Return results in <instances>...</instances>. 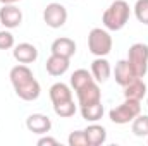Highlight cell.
<instances>
[{"label": "cell", "mask_w": 148, "mask_h": 146, "mask_svg": "<svg viewBox=\"0 0 148 146\" xmlns=\"http://www.w3.org/2000/svg\"><path fill=\"white\" fill-rule=\"evenodd\" d=\"M9 77H10V83L14 86L16 95L21 100H24V102L38 100V96L41 93V86L35 79L33 71L29 69V65H26V64L14 65L10 69V72H9Z\"/></svg>", "instance_id": "obj_1"}, {"label": "cell", "mask_w": 148, "mask_h": 146, "mask_svg": "<svg viewBox=\"0 0 148 146\" xmlns=\"http://www.w3.org/2000/svg\"><path fill=\"white\" fill-rule=\"evenodd\" d=\"M131 17V7L126 0H114L105 9L102 16V23L109 31H121Z\"/></svg>", "instance_id": "obj_2"}, {"label": "cell", "mask_w": 148, "mask_h": 146, "mask_svg": "<svg viewBox=\"0 0 148 146\" xmlns=\"http://www.w3.org/2000/svg\"><path fill=\"white\" fill-rule=\"evenodd\" d=\"M112 36L105 28H93L88 33V50L95 57H107L112 52Z\"/></svg>", "instance_id": "obj_3"}, {"label": "cell", "mask_w": 148, "mask_h": 146, "mask_svg": "<svg viewBox=\"0 0 148 146\" xmlns=\"http://www.w3.org/2000/svg\"><path fill=\"white\" fill-rule=\"evenodd\" d=\"M140 113H141V102L126 98L121 105H117L115 108L109 112V119L117 126H124V124L133 122V119L138 117Z\"/></svg>", "instance_id": "obj_4"}, {"label": "cell", "mask_w": 148, "mask_h": 146, "mask_svg": "<svg viewBox=\"0 0 148 146\" xmlns=\"http://www.w3.org/2000/svg\"><path fill=\"white\" fill-rule=\"evenodd\" d=\"M136 74V77H145L148 72V45L147 43H134L127 50V59H126Z\"/></svg>", "instance_id": "obj_5"}, {"label": "cell", "mask_w": 148, "mask_h": 146, "mask_svg": "<svg viewBox=\"0 0 148 146\" xmlns=\"http://www.w3.org/2000/svg\"><path fill=\"white\" fill-rule=\"evenodd\" d=\"M43 21L48 28L59 29L67 23V9L59 2H52L43 10Z\"/></svg>", "instance_id": "obj_6"}, {"label": "cell", "mask_w": 148, "mask_h": 146, "mask_svg": "<svg viewBox=\"0 0 148 146\" xmlns=\"http://www.w3.org/2000/svg\"><path fill=\"white\" fill-rule=\"evenodd\" d=\"M23 23V12L19 7H16V3H9V5H2L0 9V24L5 29H16L19 28Z\"/></svg>", "instance_id": "obj_7"}, {"label": "cell", "mask_w": 148, "mask_h": 146, "mask_svg": "<svg viewBox=\"0 0 148 146\" xmlns=\"http://www.w3.org/2000/svg\"><path fill=\"white\" fill-rule=\"evenodd\" d=\"M76 96H77V105L79 107H86V105H93V103L102 102V91H100V86H98L97 81H93L91 84L76 91Z\"/></svg>", "instance_id": "obj_8"}, {"label": "cell", "mask_w": 148, "mask_h": 146, "mask_svg": "<svg viewBox=\"0 0 148 146\" xmlns=\"http://www.w3.org/2000/svg\"><path fill=\"white\" fill-rule=\"evenodd\" d=\"M12 55H14V59H16L19 64H26V65H29V64L36 62V59H38V48L33 45V43L24 41V43L14 45Z\"/></svg>", "instance_id": "obj_9"}, {"label": "cell", "mask_w": 148, "mask_h": 146, "mask_svg": "<svg viewBox=\"0 0 148 146\" xmlns=\"http://www.w3.org/2000/svg\"><path fill=\"white\" fill-rule=\"evenodd\" d=\"M26 127H28L29 132L43 136V134H48V132H50V129H52V120H50V117L45 115V113H31V115L26 119Z\"/></svg>", "instance_id": "obj_10"}, {"label": "cell", "mask_w": 148, "mask_h": 146, "mask_svg": "<svg viewBox=\"0 0 148 146\" xmlns=\"http://www.w3.org/2000/svg\"><path fill=\"white\" fill-rule=\"evenodd\" d=\"M90 72L93 76V79L98 83V84H103L109 81V77L112 76V67L110 62L105 59V57H97L93 62H91V69Z\"/></svg>", "instance_id": "obj_11"}, {"label": "cell", "mask_w": 148, "mask_h": 146, "mask_svg": "<svg viewBox=\"0 0 148 146\" xmlns=\"http://www.w3.org/2000/svg\"><path fill=\"white\" fill-rule=\"evenodd\" d=\"M83 131H84L88 146H102L107 141V129L103 126H100L98 122H90L86 126V129H83Z\"/></svg>", "instance_id": "obj_12"}, {"label": "cell", "mask_w": 148, "mask_h": 146, "mask_svg": "<svg viewBox=\"0 0 148 146\" xmlns=\"http://www.w3.org/2000/svg\"><path fill=\"white\" fill-rule=\"evenodd\" d=\"M69 65H71V59H66V57H60V55H50L45 62V67H47V72L53 77H60L69 71Z\"/></svg>", "instance_id": "obj_13"}, {"label": "cell", "mask_w": 148, "mask_h": 146, "mask_svg": "<svg viewBox=\"0 0 148 146\" xmlns=\"http://www.w3.org/2000/svg\"><path fill=\"white\" fill-rule=\"evenodd\" d=\"M50 52L53 55H60V57L71 59L76 53V43H74L73 38L60 36V38H57V40H53V43L50 46Z\"/></svg>", "instance_id": "obj_14"}, {"label": "cell", "mask_w": 148, "mask_h": 146, "mask_svg": "<svg viewBox=\"0 0 148 146\" xmlns=\"http://www.w3.org/2000/svg\"><path fill=\"white\" fill-rule=\"evenodd\" d=\"M145 96H147V83L143 81V77H134L129 84L124 86V98L141 102Z\"/></svg>", "instance_id": "obj_15"}, {"label": "cell", "mask_w": 148, "mask_h": 146, "mask_svg": "<svg viewBox=\"0 0 148 146\" xmlns=\"http://www.w3.org/2000/svg\"><path fill=\"white\" fill-rule=\"evenodd\" d=\"M48 96L52 100V105L55 103H62L67 100H73V88L66 83H55L50 86L48 89Z\"/></svg>", "instance_id": "obj_16"}, {"label": "cell", "mask_w": 148, "mask_h": 146, "mask_svg": "<svg viewBox=\"0 0 148 146\" xmlns=\"http://www.w3.org/2000/svg\"><path fill=\"white\" fill-rule=\"evenodd\" d=\"M134 77H136V74L133 72V69H131V65H129L127 60H119V62L115 64V69H114V79H115V83H117L119 86L124 88V86L129 84Z\"/></svg>", "instance_id": "obj_17"}, {"label": "cell", "mask_w": 148, "mask_h": 146, "mask_svg": "<svg viewBox=\"0 0 148 146\" xmlns=\"http://www.w3.org/2000/svg\"><path fill=\"white\" fill-rule=\"evenodd\" d=\"M93 81H95V79H93L91 72L86 71V69H77V71H74V72L71 74V88H73L74 91H79L81 88L91 84Z\"/></svg>", "instance_id": "obj_18"}, {"label": "cell", "mask_w": 148, "mask_h": 146, "mask_svg": "<svg viewBox=\"0 0 148 146\" xmlns=\"http://www.w3.org/2000/svg\"><path fill=\"white\" fill-rule=\"evenodd\" d=\"M79 112H81V117L86 120V122H98L102 117H103V105L102 102L98 103H93V105H86V107H79Z\"/></svg>", "instance_id": "obj_19"}, {"label": "cell", "mask_w": 148, "mask_h": 146, "mask_svg": "<svg viewBox=\"0 0 148 146\" xmlns=\"http://www.w3.org/2000/svg\"><path fill=\"white\" fill-rule=\"evenodd\" d=\"M131 131L136 138H148V115L140 113L131 122Z\"/></svg>", "instance_id": "obj_20"}, {"label": "cell", "mask_w": 148, "mask_h": 146, "mask_svg": "<svg viewBox=\"0 0 148 146\" xmlns=\"http://www.w3.org/2000/svg\"><path fill=\"white\" fill-rule=\"evenodd\" d=\"M53 112L60 119H69L77 112V105L74 103V100H67V102H62V103H55L53 105Z\"/></svg>", "instance_id": "obj_21"}, {"label": "cell", "mask_w": 148, "mask_h": 146, "mask_svg": "<svg viewBox=\"0 0 148 146\" xmlns=\"http://www.w3.org/2000/svg\"><path fill=\"white\" fill-rule=\"evenodd\" d=\"M134 17L141 23L148 26V0H136L134 7H133Z\"/></svg>", "instance_id": "obj_22"}, {"label": "cell", "mask_w": 148, "mask_h": 146, "mask_svg": "<svg viewBox=\"0 0 148 146\" xmlns=\"http://www.w3.org/2000/svg\"><path fill=\"white\" fill-rule=\"evenodd\" d=\"M16 45V40L14 35L10 33V29H2L0 31V50H10L14 48Z\"/></svg>", "instance_id": "obj_23"}, {"label": "cell", "mask_w": 148, "mask_h": 146, "mask_svg": "<svg viewBox=\"0 0 148 146\" xmlns=\"http://www.w3.org/2000/svg\"><path fill=\"white\" fill-rule=\"evenodd\" d=\"M67 145L69 146H88L84 131H73L67 138Z\"/></svg>", "instance_id": "obj_24"}, {"label": "cell", "mask_w": 148, "mask_h": 146, "mask_svg": "<svg viewBox=\"0 0 148 146\" xmlns=\"http://www.w3.org/2000/svg\"><path fill=\"white\" fill-rule=\"evenodd\" d=\"M38 146H57L59 145V141L55 139V138H50V136H45L43 134V138H40L38 139Z\"/></svg>", "instance_id": "obj_25"}, {"label": "cell", "mask_w": 148, "mask_h": 146, "mask_svg": "<svg viewBox=\"0 0 148 146\" xmlns=\"http://www.w3.org/2000/svg\"><path fill=\"white\" fill-rule=\"evenodd\" d=\"M17 2H21V0H0V3H2V5H9V3H17Z\"/></svg>", "instance_id": "obj_26"}, {"label": "cell", "mask_w": 148, "mask_h": 146, "mask_svg": "<svg viewBox=\"0 0 148 146\" xmlns=\"http://www.w3.org/2000/svg\"><path fill=\"white\" fill-rule=\"evenodd\" d=\"M147 143H148V138H147Z\"/></svg>", "instance_id": "obj_27"}, {"label": "cell", "mask_w": 148, "mask_h": 146, "mask_svg": "<svg viewBox=\"0 0 148 146\" xmlns=\"http://www.w3.org/2000/svg\"><path fill=\"white\" fill-rule=\"evenodd\" d=\"M73 2H76V0H73Z\"/></svg>", "instance_id": "obj_28"}]
</instances>
